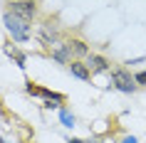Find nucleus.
<instances>
[{
    "instance_id": "f03ea898",
    "label": "nucleus",
    "mask_w": 146,
    "mask_h": 143,
    "mask_svg": "<svg viewBox=\"0 0 146 143\" xmlns=\"http://www.w3.org/2000/svg\"><path fill=\"white\" fill-rule=\"evenodd\" d=\"M111 82H114V86L121 94H134L136 91V79L126 72V69H114L111 72Z\"/></svg>"
},
{
    "instance_id": "2eb2a0df",
    "label": "nucleus",
    "mask_w": 146,
    "mask_h": 143,
    "mask_svg": "<svg viewBox=\"0 0 146 143\" xmlns=\"http://www.w3.org/2000/svg\"><path fill=\"white\" fill-rule=\"evenodd\" d=\"M0 143H8V141H3V138H0Z\"/></svg>"
},
{
    "instance_id": "f8f14e48",
    "label": "nucleus",
    "mask_w": 146,
    "mask_h": 143,
    "mask_svg": "<svg viewBox=\"0 0 146 143\" xmlns=\"http://www.w3.org/2000/svg\"><path fill=\"white\" fill-rule=\"evenodd\" d=\"M134 79H136V84H144V86H146V69H144V72H139Z\"/></svg>"
},
{
    "instance_id": "9b49d317",
    "label": "nucleus",
    "mask_w": 146,
    "mask_h": 143,
    "mask_svg": "<svg viewBox=\"0 0 146 143\" xmlns=\"http://www.w3.org/2000/svg\"><path fill=\"white\" fill-rule=\"evenodd\" d=\"M69 47H72L74 52H79V54H84V52H87V47L82 45V42H69Z\"/></svg>"
},
{
    "instance_id": "4468645a",
    "label": "nucleus",
    "mask_w": 146,
    "mask_h": 143,
    "mask_svg": "<svg viewBox=\"0 0 146 143\" xmlns=\"http://www.w3.org/2000/svg\"><path fill=\"white\" fill-rule=\"evenodd\" d=\"M67 143H84V141H79V138H69Z\"/></svg>"
},
{
    "instance_id": "1a4fd4ad",
    "label": "nucleus",
    "mask_w": 146,
    "mask_h": 143,
    "mask_svg": "<svg viewBox=\"0 0 146 143\" xmlns=\"http://www.w3.org/2000/svg\"><path fill=\"white\" fill-rule=\"evenodd\" d=\"M5 54H10V57H15L17 67H25V54L17 52V49H13V47H5Z\"/></svg>"
},
{
    "instance_id": "dca6fc26",
    "label": "nucleus",
    "mask_w": 146,
    "mask_h": 143,
    "mask_svg": "<svg viewBox=\"0 0 146 143\" xmlns=\"http://www.w3.org/2000/svg\"><path fill=\"white\" fill-rule=\"evenodd\" d=\"M13 3H15V0H13Z\"/></svg>"
},
{
    "instance_id": "9d476101",
    "label": "nucleus",
    "mask_w": 146,
    "mask_h": 143,
    "mask_svg": "<svg viewBox=\"0 0 146 143\" xmlns=\"http://www.w3.org/2000/svg\"><path fill=\"white\" fill-rule=\"evenodd\" d=\"M42 40H45V45H52V47H54V40H57L54 30H50V27H42Z\"/></svg>"
},
{
    "instance_id": "ddd939ff",
    "label": "nucleus",
    "mask_w": 146,
    "mask_h": 143,
    "mask_svg": "<svg viewBox=\"0 0 146 143\" xmlns=\"http://www.w3.org/2000/svg\"><path fill=\"white\" fill-rule=\"evenodd\" d=\"M121 143H136V138H134V136H126V138H124Z\"/></svg>"
},
{
    "instance_id": "6e6552de",
    "label": "nucleus",
    "mask_w": 146,
    "mask_h": 143,
    "mask_svg": "<svg viewBox=\"0 0 146 143\" xmlns=\"http://www.w3.org/2000/svg\"><path fill=\"white\" fill-rule=\"evenodd\" d=\"M69 52H72V47H60V49H54V59L57 62H67L69 59Z\"/></svg>"
},
{
    "instance_id": "f257e3e1",
    "label": "nucleus",
    "mask_w": 146,
    "mask_h": 143,
    "mask_svg": "<svg viewBox=\"0 0 146 143\" xmlns=\"http://www.w3.org/2000/svg\"><path fill=\"white\" fill-rule=\"evenodd\" d=\"M3 22H5V30L13 35V40L15 42H27L30 40V20H25V17H20V15H15L13 10L10 13H5L3 15Z\"/></svg>"
},
{
    "instance_id": "7ed1b4c3",
    "label": "nucleus",
    "mask_w": 146,
    "mask_h": 143,
    "mask_svg": "<svg viewBox=\"0 0 146 143\" xmlns=\"http://www.w3.org/2000/svg\"><path fill=\"white\" fill-rule=\"evenodd\" d=\"M13 13L20 17H25V20H30L32 15H35V3L32 0H15L13 3Z\"/></svg>"
},
{
    "instance_id": "423d86ee",
    "label": "nucleus",
    "mask_w": 146,
    "mask_h": 143,
    "mask_svg": "<svg viewBox=\"0 0 146 143\" xmlns=\"http://www.w3.org/2000/svg\"><path fill=\"white\" fill-rule=\"evenodd\" d=\"M89 67H94L97 72H107L109 62L104 59V57H99V54H92V57H89Z\"/></svg>"
},
{
    "instance_id": "0eeeda50",
    "label": "nucleus",
    "mask_w": 146,
    "mask_h": 143,
    "mask_svg": "<svg viewBox=\"0 0 146 143\" xmlns=\"http://www.w3.org/2000/svg\"><path fill=\"white\" fill-rule=\"evenodd\" d=\"M60 123H62V126H67V128H72V126H74V116H72L67 109H60Z\"/></svg>"
},
{
    "instance_id": "20e7f679",
    "label": "nucleus",
    "mask_w": 146,
    "mask_h": 143,
    "mask_svg": "<svg viewBox=\"0 0 146 143\" xmlns=\"http://www.w3.org/2000/svg\"><path fill=\"white\" fill-rule=\"evenodd\" d=\"M27 91H30V94L42 96L45 101H54V104H62V101H64V96H62V94H54V91H47V89H37V86H32V84H27Z\"/></svg>"
},
{
    "instance_id": "39448f33",
    "label": "nucleus",
    "mask_w": 146,
    "mask_h": 143,
    "mask_svg": "<svg viewBox=\"0 0 146 143\" xmlns=\"http://www.w3.org/2000/svg\"><path fill=\"white\" fill-rule=\"evenodd\" d=\"M69 72H72V76H77V79H82V82H87V79H89V69H87V64L72 62V64H69Z\"/></svg>"
}]
</instances>
